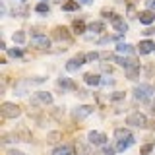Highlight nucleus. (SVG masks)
I'll use <instances>...</instances> for the list:
<instances>
[{
    "mask_svg": "<svg viewBox=\"0 0 155 155\" xmlns=\"http://www.w3.org/2000/svg\"><path fill=\"white\" fill-rule=\"evenodd\" d=\"M126 124L134 126V128H147V116L140 113V110H136V113H130L126 116Z\"/></svg>",
    "mask_w": 155,
    "mask_h": 155,
    "instance_id": "nucleus-1",
    "label": "nucleus"
},
{
    "mask_svg": "<svg viewBox=\"0 0 155 155\" xmlns=\"http://www.w3.org/2000/svg\"><path fill=\"white\" fill-rule=\"evenodd\" d=\"M0 114H2L4 118H18V116L21 114V107L16 105V103H2Z\"/></svg>",
    "mask_w": 155,
    "mask_h": 155,
    "instance_id": "nucleus-2",
    "label": "nucleus"
},
{
    "mask_svg": "<svg viewBox=\"0 0 155 155\" xmlns=\"http://www.w3.org/2000/svg\"><path fill=\"white\" fill-rule=\"evenodd\" d=\"M153 93H155V89L149 84H142V85H136L134 87V97L138 101H147Z\"/></svg>",
    "mask_w": 155,
    "mask_h": 155,
    "instance_id": "nucleus-3",
    "label": "nucleus"
},
{
    "mask_svg": "<svg viewBox=\"0 0 155 155\" xmlns=\"http://www.w3.org/2000/svg\"><path fill=\"white\" fill-rule=\"evenodd\" d=\"M31 47L35 48H41V51H45V48L51 47V39L47 35H41V33H35V35L31 37Z\"/></svg>",
    "mask_w": 155,
    "mask_h": 155,
    "instance_id": "nucleus-4",
    "label": "nucleus"
},
{
    "mask_svg": "<svg viewBox=\"0 0 155 155\" xmlns=\"http://www.w3.org/2000/svg\"><path fill=\"white\" fill-rule=\"evenodd\" d=\"M91 113H93V107L91 105H80V107H76V109L72 110V116H74V120H84Z\"/></svg>",
    "mask_w": 155,
    "mask_h": 155,
    "instance_id": "nucleus-5",
    "label": "nucleus"
},
{
    "mask_svg": "<svg viewBox=\"0 0 155 155\" xmlns=\"http://www.w3.org/2000/svg\"><path fill=\"white\" fill-rule=\"evenodd\" d=\"M81 64H85V54H78L74 58H70V60L66 62V70L68 72H78L81 68Z\"/></svg>",
    "mask_w": 155,
    "mask_h": 155,
    "instance_id": "nucleus-6",
    "label": "nucleus"
},
{
    "mask_svg": "<svg viewBox=\"0 0 155 155\" xmlns=\"http://www.w3.org/2000/svg\"><path fill=\"white\" fill-rule=\"evenodd\" d=\"M31 103L33 105H37V103H41V105H52V95L48 93V91H37L35 97L31 99Z\"/></svg>",
    "mask_w": 155,
    "mask_h": 155,
    "instance_id": "nucleus-7",
    "label": "nucleus"
},
{
    "mask_svg": "<svg viewBox=\"0 0 155 155\" xmlns=\"http://www.w3.org/2000/svg\"><path fill=\"white\" fill-rule=\"evenodd\" d=\"M110 23H113V27L118 31V35H124L126 31H128V23L124 21V18H120L118 14H114L113 19H110Z\"/></svg>",
    "mask_w": 155,
    "mask_h": 155,
    "instance_id": "nucleus-8",
    "label": "nucleus"
},
{
    "mask_svg": "<svg viewBox=\"0 0 155 155\" xmlns=\"http://www.w3.org/2000/svg\"><path fill=\"white\" fill-rule=\"evenodd\" d=\"M87 140H89L91 145H105L107 143V136L103 132H97V130H91L89 136H87Z\"/></svg>",
    "mask_w": 155,
    "mask_h": 155,
    "instance_id": "nucleus-9",
    "label": "nucleus"
},
{
    "mask_svg": "<svg viewBox=\"0 0 155 155\" xmlns=\"http://www.w3.org/2000/svg\"><path fill=\"white\" fill-rule=\"evenodd\" d=\"M52 37H54L56 41H70V39H72V35L68 33V29L62 27V25L54 27V31H52Z\"/></svg>",
    "mask_w": 155,
    "mask_h": 155,
    "instance_id": "nucleus-10",
    "label": "nucleus"
},
{
    "mask_svg": "<svg viewBox=\"0 0 155 155\" xmlns=\"http://www.w3.org/2000/svg\"><path fill=\"white\" fill-rule=\"evenodd\" d=\"M138 19H140V23H143V25H151V23L155 21V12H151V10L140 12L138 14Z\"/></svg>",
    "mask_w": 155,
    "mask_h": 155,
    "instance_id": "nucleus-11",
    "label": "nucleus"
},
{
    "mask_svg": "<svg viewBox=\"0 0 155 155\" xmlns=\"http://www.w3.org/2000/svg\"><path fill=\"white\" fill-rule=\"evenodd\" d=\"M14 138L19 140V142H31V132H29L25 126H19L16 132H14Z\"/></svg>",
    "mask_w": 155,
    "mask_h": 155,
    "instance_id": "nucleus-12",
    "label": "nucleus"
},
{
    "mask_svg": "<svg viewBox=\"0 0 155 155\" xmlns=\"http://www.w3.org/2000/svg\"><path fill=\"white\" fill-rule=\"evenodd\" d=\"M155 51V43L153 41H142L138 45V52L140 54H149V52Z\"/></svg>",
    "mask_w": 155,
    "mask_h": 155,
    "instance_id": "nucleus-13",
    "label": "nucleus"
},
{
    "mask_svg": "<svg viewBox=\"0 0 155 155\" xmlns=\"http://www.w3.org/2000/svg\"><path fill=\"white\" fill-rule=\"evenodd\" d=\"M114 138H116V142H126V140H132V134H130L128 128H116Z\"/></svg>",
    "mask_w": 155,
    "mask_h": 155,
    "instance_id": "nucleus-14",
    "label": "nucleus"
},
{
    "mask_svg": "<svg viewBox=\"0 0 155 155\" xmlns=\"http://www.w3.org/2000/svg\"><path fill=\"white\" fill-rule=\"evenodd\" d=\"M52 155H74V147L68 145V143H62V145H58L54 151H52Z\"/></svg>",
    "mask_w": 155,
    "mask_h": 155,
    "instance_id": "nucleus-15",
    "label": "nucleus"
},
{
    "mask_svg": "<svg viewBox=\"0 0 155 155\" xmlns=\"http://www.w3.org/2000/svg\"><path fill=\"white\" fill-rule=\"evenodd\" d=\"M116 52H118V54H132L134 47L130 45V43H122V41H120L118 45H116Z\"/></svg>",
    "mask_w": 155,
    "mask_h": 155,
    "instance_id": "nucleus-16",
    "label": "nucleus"
},
{
    "mask_svg": "<svg viewBox=\"0 0 155 155\" xmlns=\"http://www.w3.org/2000/svg\"><path fill=\"white\" fill-rule=\"evenodd\" d=\"M58 87H62V89H76V84L70 78H58Z\"/></svg>",
    "mask_w": 155,
    "mask_h": 155,
    "instance_id": "nucleus-17",
    "label": "nucleus"
},
{
    "mask_svg": "<svg viewBox=\"0 0 155 155\" xmlns=\"http://www.w3.org/2000/svg\"><path fill=\"white\" fill-rule=\"evenodd\" d=\"M84 78H85V84H87V85H99L101 80H103L99 74H85Z\"/></svg>",
    "mask_w": 155,
    "mask_h": 155,
    "instance_id": "nucleus-18",
    "label": "nucleus"
},
{
    "mask_svg": "<svg viewBox=\"0 0 155 155\" xmlns=\"http://www.w3.org/2000/svg\"><path fill=\"white\" fill-rule=\"evenodd\" d=\"M62 10L64 12H76V10H80V2L78 0H68V2L62 4Z\"/></svg>",
    "mask_w": 155,
    "mask_h": 155,
    "instance_id": "nucleus-19",
    "label": "nucleus"
},
{
    "mask_svg": "<svg viewBox=\"0 0 155 155\" xmlns=\"http://www.w3.org/2000/svg\"><path fill=\"white\" fill-rule=\"evenodd\" d=\"M72 27H74V33H76V35H81V33H84L85 29H87V25H85L84 21H81V19H76V21L72 23Z\"/></svg>",
    "mask_w": 155,
    "mask_h": 155,
    "instance_id": "nucleus-20",
    "label": "nucleus"
},
{
    "mask_svg": "<svg viewBox=\"0 0 155 155\" xmlns=\"http://www.w3.org/2000/svg\"><path fill=\"white\" fill-rule=\"evenodd\" d=\"M87 29H89V31H93V33H101V31H105V25L101 21H93V23H89V25H87Z\"/></svg>",
    "mask_w": 155,
    "mask_h": 155,
    "instance_id": "nucleus-21",
    "label": "nucleus"
},
{
    "mask_svg": "<svg viewBox=\"0 0 155 155\" xmlns=\"http://www.w3.org/2000/svg\"><path fill=\"white\" fill-rule=\"evenodd\" d=\"M132 143H134V138L132 140H126V142H116V151H124V149H128Z\"/></svg>",
    "mask_w": 155,
    "mask_h": 155,
    "instance_id": "nucleus-22",
    "label": "nucleus"
},
{
    "mask_svg": "<svg viewBox=\"0 0 155 155\" xmlns=\"http://www.w3.org/2000/svg\"><path fill=\"white\" fill-rule=\"evenodd\" d=\"M12 39H14V43H18V45H23V43H25V33H23V31H16L12 35Z\"/></svg>",
    "mask_w": 155,
    "mask_h": 155,
    "instance_id": "nucleus-23",
    "label": "nucleus"
},
{
    "mask_svg": "<svg viewBox=\"0 0 155 155\" xmlns=\"http://www.w3.org/2000/svg\"><path fill=\"white\" fill-rule=\"evenodd\" d=\"M138 76H140V66H136V68H130V70H126V78H128V80H136Z\"/></svg>",
    "mask_w": 155,
    "mask_h": 155,
    "instance_id": "nucleus-24",
    "label": "nucleus"
},
{
    "mask_svg": "<svg viewBox=\"0 0 155 155\" xmlns=\"http://www.w3.org/2000/svg\"><path fill=\"white\" fill-rule=\"evenodd\" d=\"M60 138H62V134H60V132H51V134L47 136V142H48V143H56Z\"/></svg>",
    "mask_w": 155,
    "mask_h": 155,
    "instance_id": "nucleus-25",
    "label": "nucleus"
},
{
    "mask_svg": "<svg viewBox=\"0 0 155 155\" xmlns=\"http://www.w3.org/2000/svg\"><path fill=\"white\" fill-rule=\"evenodd\" d=\"M48 10H51V8H48L47 2H39L35 6V12H39V14H48Z\"/></svg>",
    "mask_w": 155,
    "mask_h": 155,
    "instance_id": "nucleus-26",
    "label": "nucleus"
},
{
    "mask_svg": "<svg viewBox=\"0 0 155 155\" xmlns=\"http://www.w3.org/2000/svg\"><path fill=\"white\" fill-rule=\"evenodd\" d=\"M8 56H12V58H21V56H23V51H21V48H10V51H8Z\"/></svg>",
    "mask_w": 155,
    "mask_h": 155,
    "instance_id": "nucleus-27",
    "label": "nucleus"
},
{
    "mask_svg": "<svg viewBox=\"0 0 155 155\" xmlns=\"http://www.w3.org/2000/svg\"><path fill=\"white\" fill-rule=\"evenodd\" d=\"M99 58H101V54H99V52H87V54H85V62H95V60H99Z\"/></svg>",
    "mask_w": 155,
    "mask_h": 155,
    "instance_id": "nucleus-28",
    "label": "nucleus"
},
{
    "mask_svg": "<svg viewBox=\"0 0 155 155\" xmlns=\"http://www.w3.org/2000/svg\"><path fill=\"white\" fill-rule=\"evenodd\" d=\"M12 14L14 16H19V18H25L27 16V8H14Z\"/></svg>",
    "mask_w": 155,
    "mask_h": 155,
    "instance_id": "nucleus-29",
    "label": "nucleus"
},
{
    "mask_svg": "<svg viewBox=\"0 0 155 155\" xmlns=\"http://www.w3.org/2000/svg\"><path fill=\"white\" fill-rule=\"evenodd\" d=\"M151 151H153V143H145L143 147H142V151H140V153H142V155H149Z\"/></svg>",
    "mask_w": 155,
    "mask_h": 155,
    "instance_id": "nucleus-30",
    "label": "nucleus"
},
{
    "mask_svg": "<svg viewBox=\"0 0 155 155\" xmlns=\"http://www.w3.org/2000/svg\"><path fill=\"white\" fill-rule=\"evenodd\" d=\"M120 99H124V91H114L110 95V101H120Z\"/></svg>",
    "mask_w": 155,
    "mask_h": 155,
    "instance_id": "nucleus-31",
    "label": "nucleus"
},
{
    "mask_svg": "<svg viewBox=\"0 0 155 155\" xmlns=\"http://www.w3.org/2000/svg\"><path fill=\"white\" fill-rule=\"evenodd\" d=\"M114 153H116V147H107V145L103 147V155H114Z\"/></svg>",
    "mask_w": 155,
    "mask_h": 155,
    "instance_id": "nucleus-32",
    "label": "nucleus"
},
{
    "mask_svg": "<svg viewBox=\"0 0 155 155\" xmlns=\"http://www.w3.org/2000/svg\"><path fill=\"white\" fill-rule=\"evenodd\" d=\"M143 35H155V27H147L143 31Z\"/></svg>",
    "mask_w": 155,
    "mask_h": 155,
    "instance_id": "nucleus-33",
    "label": "nucleus"
},
{
    "mask_svg": "<svg viewBox=\"0 0 155 155\" xmlns=\"http://www.w3.org/2000/svg\"><path fill=\"white\" fill-rule=\"evenodd\" d=\"M101 84H103V85H113L114 80H107V78H103V80H101Z\"/></svg>",
    "mask_w": 155,
    "mask_h": 155,
    "instance_id": "nucleus-34",
    "label": "nucleus"
},
{
    "mask_svg": "<svg viewBox=\"0 0 155 155\" xmlns=\"http://www.w3.org/2000/svg\"><path fill=\"white\" fill-rule=\"evenodd\" d=\"M147 8L151 10V12H155V0H147Z\"/></svg>",
    "mask_w": 155,
    "mask_h": 155,
    "instance_id": "nucleus-35",
    "label": "nucleus"
},
{
    "mask_svg": "<svg viewBox=\"0 0 155 155\" xmlns=\"http://www.w3.org/2000/svg\"><path fill=\"white\" fill-rule=\"evenodd\" d=\"M8 155H25V153H23V151H18V149H10Z\"/></svg>",
    "mask_w": 155,
    "mask_h": 155,
    "instance_id": "nucleus-36",
    "label": "nucleus"
},
{
    "mask_svg": "<svg viewBox=\"0 0 155 155\" xmlns=\"http://www.w3.org/2000/svg\"><path fill=\"white\" fill-rule=\"evenodd\" d=\"M81 2H84V4H91V2H93V0H81Z\"/></svg>",
    "mask_w": 155,
    "mask_h": 155,
    "instance_id": "nucleus-37",
    "label": "nucleus"
},
{
    "mask_svg": "<svg viewBox=\"0 0 155 155\" xmlns=\"http://www.w3.org/2000/svg\"><path fill=\"white\" fill-rule=\"evenodd\" d=\"M151 110H153V113H155V101H153V105H151Z\"/></svg>",
    "mask_w": 155,
    "mask_h": 155,
    "instance_id": "nucleus-38",
    "label": "nucleus"
},
{
    "mask_svg": "<svg viewBox=\"0 0 155 155\" xmlns=\"http://www.w3.org/2000/svg\"><path fill=\"white\" fill-rule=\"evenodd\" d=\"M19 2H25V0H19Z\"/></svg>",
    "mask_w": 155,
    "mask_h": 155,
    "instance_id": "nucleus-39",
    "label": "nucleus"
},
{
    "mask_svg": "<svg viewBox=\"0 0 155 155\" xmlns=\"http://www.w3.org/2000/svg\"><path fill=\"white\" fill-rule=\"evenodd\" d=\"M58 2H62V0H58Z\"/></svg>",
    "mask_w": 155,
    "mask_h": 155,
    "instance_id": "nucleus-40",
    "label": "nucleus"
}]
</instances>
